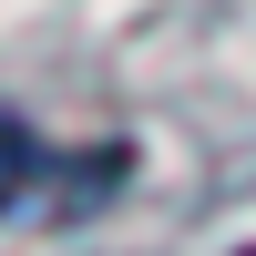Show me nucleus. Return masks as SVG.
I'll return each instance as SVG.
<instances>
[{
	"mask_svg": "<svg viewBox=\"0 0 256 256\" xmlns=\"http://www.w3.org/2000/svg\"><path fill=\"white\" fill-rule=\"evenodd\" d=\"M20 184H31V144H20V134H10V123H0V205H10V195H20Z\"/></svg>",
	"mask_w": 256,
	"mask_h": 256,
	"instance_id": "1",
	"label": "nucleus"
},
{
	"mask_svg": "<svg viewBox=\"0 0 256 256\" xmlns=\"http://www.w3.org/2000/svg\"><path fill=\"white\" fill-rule=\"evenodd\" d=\"M236 256H256V246H236Z\"/></svg>",
	"mask_w": 256,
	"mask_h": 256,
	"instance_id": "2",
	"label": "nucleus"
}]
</instances>
